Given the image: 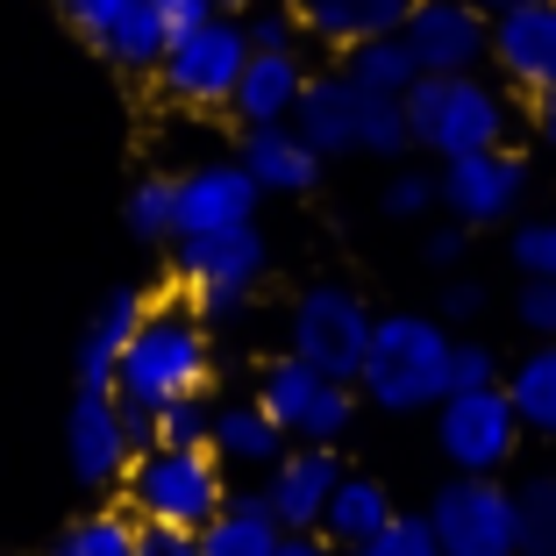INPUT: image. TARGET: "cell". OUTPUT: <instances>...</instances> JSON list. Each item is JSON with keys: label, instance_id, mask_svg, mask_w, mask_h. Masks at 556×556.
Listing matches in <instances>:
<instances>
[{"label": "cell", "instance_id": "33", "mask_svg": "<svg viewBox=\"0 0 556 556\" xmlns=\"http://www.w3.org/2000/svg\"><path fill=\"white\" fill-rule=\"evenodd\" d=\"M478 386H507V357L485 336H457V350H450V393H478Z\"/></svg>", "mask_w": 556, "mask_h": 556}, {"label": "cell", "instance_id": "19", "mask_svg": "<svg viewBox=\"0 0 556 556\" xmlns=\"http://www.w3.org/2000/svg\"><path fill=\"white\" fill-rule=\"evenodd\" d=\"M150 300L136 286H115V293L100 300L79 328V350H72V371H79V393H115V371H122V350H129L136 321H143Z\"/></svg>", "mask_w": 556, "mask_h": 556}, {"label": "cell", "instance_id": "38", "mask_svg": "<svg viewBox=\"0 0 556 556\" xmlns=\"http://www.w3.org/2000/svg\"><path fill=\"white\" fill-rule=\"evenodd\" d=\"M485 307H492V293L485 286H478V278H442V293H435V321H450V328H471V321H485Z\"/></svg>", "mask_w": 556, "mask_h": 556}, {"label": "cell", "instance_id": "7", "mask_svg": "<svg viewBox=\"0 0 556 556\" xmlns=\"http://www.w3.org/2000/svg\"><path fill=\"white\" fill-rule=\"evenodd\" d=\"M378 314L364 307L357 286H336V278H314L307 293L286 314V357H300L307 371L336 378V386H357L364 350H371Z\"/></svg>", "mask_w": 556, "mask_h": 556}, {"label": "cell", "instance_id": "41", "mask_svg": "<svg viewBox=\"0 0 556 556\" xmlns=\"http://www.w3.org/2000/svg\"><path fill=\"white\" fill-rule=\"evenodd\" d=\"M157 15H164V29L179 36V29H193V22L214 15V0H157Z\"/></svg>", "mask_w": 556, "mask_h": 556}, {"label": "cell", "instance_id": "40", "mask_svg": "<svg viewBox=\"0 0 556 556\" xmlns=\"http://www.w3.org/2000/svg\"><path fill=\"white\" fill-rule=\"evenodd\" d=\"M136 556H200V535H186V528H143Z\"/></svg>", "mask_w": 556, "mask_h": 556}, {"label": "cell", "instance_id": "35", "mask_svg": "<svg viewBox=\"0 0 556 556\" xmlns=\"http://www.w3.org/2000/svg\"><path fill=\"white\" fill-rule=\"evenodd\" d=\"M214 435V407L207 400H172L157 414V450H207Z\"/></svg>", "mask_w": 556, "mask_h": 556}, {"label": "cell", "instance_id": "45", "mask_svg": "<svg viewBox=\"0 0 556 556\" xmlns=\"http://www.w3.org/2000/svg\"><path fill=\"white\" fill-rule=\"evenodd\" d=\"M478 8H485V15H507V8H528V0H478Z\"/></svg>", "mask_w": 556, "mask_h": 556}, {"label": "cell", "instance_id": "34", "mask_svg": "<svg viewBox=\"0 0 556 556\" xmlns=\"http://www.w3.org/2000/svg\"><path fill=\"white\" fill-rule=\"evenodd\" d=\"M243 36H250V50H307V29H300V15L286 0H257L243 15Z\"/></svg>", "mask_w": 556, "mask_h": 556}, {"label": "cell", "instance_id": "4", "mask_svg": "<svg viewBox=\"0 0 556 556\" xmlns=\"http://www.w3.org/2000/svg\"><path fill=\"white\" fill-rule=\"evenodd\" d=\"M407 108V136L428 157H478V150L507 143V93L485 79V72H464V79H414V93L400 100Z\"/></svg>", "mask_w": 556, "mask_h": 556}, {"label": "cell", "instance_id": "9", "mask_svg": "<svg viewBox=\"0 0 556 556\" xmlns=\"http://www.w3.org/2000/svg\"><path fill=\"white\" fill-rule=\"evenodd\" d=\"M521 421H514L507 386H478V393H450L435 407V450L450 464V478H507V464L521 457Z\"/></svg>", "mask_w": 556, "mask_h": 556}, {"label": "cell", "instance_id": "27", "mask_svg": "<svg viewBox=\"0 0 556 556\" xmlns=\"http://www.w3.org/2000/svg\"><path fill=\"white\" fill-rule=\"evenodd\" d=\"M136 542H143V521L129 507H93L58 528L43 556H136Z\"/></svg>", "mask_w": 556, "mask_h": 556}, {"label": "cell", "instance_id": "6", "mask_svg": "<svg viewBox=\"0 0 556 556\" xmlns=\"http://www.w3.org/2000/svg\"><path fill=\"white\" fill-rule=\"evenodd\" d=\"M243 65H250V36H243V15H207L193 29H179L157 58V93L172 108H193V115H229L236 86H243Z\"/></svg>", "mask_w": 556, "mask_h": 556}, {"label": "cell", "instance_id": "8", "mask_svg": "<svg viewBox=\"0 0 556 556\" xmlns=\"http://www.w3.org/2000/svg\"><path fill=\"white\" fill-rule=\"evenodd\" d=\"M257 400L264 414H271L278 428H286V442H300V450H336V442L357 428V386H336V378L307 371L300 357H271L257 371Z\"/></svg>", "mask_w": 556, "mask_h": 556}, {"label": "cell", "instance_id": "26", "mask_svg": "<svg viewBox=\"0 0 556 556\" xmlns=\"http://www.w3.org/2000/svg\"><path fill=\"white\" fill-rule=\"evenodd\" d=\"M507 400H514L521 435L556 442V343H535L528 357L507 364Z\"/></svg>", "mask_w": 556, "mask_h": 556}, {"label": "cell", "instance_id": "21", "mask_svg": "<svg viewBox=\"0 0 556 556\" xmlns=\"http://www.w3.org/2000/svg\"><path fill=\"white\" fill-rule=\"evenodd\" d=\"M236 164L250 172V186H257L264 200H307L314 186H321V172H328V164L293 136V122H286V129H243Z\"/></svg>", "mask_w": 556, "mask_h": 556}, {"label": "cell", "instance_id": "25", "mask_svg": "<svg viewBox=\"0 0 556 556\" xmlns=\"http://www.w3.org/2000/svg\"><path fill=\"white\" fill-rule=\"evenodd\" d=\"M286 528L264 507V492H229V507L200 528V556H278Z\"/></svg>", "mask_w": 556, "mask_h": 556}, {"label": "cell", "instance_id": "37", "mask_svg": "<svg viewBox=\"0 0 556 556\" xmlns=\"http://www.w3.org/2000/svg\"><path fill=\"white\" fill-rule=\"evenodd\" d=\"M350 556H442L435 549V535H428V521L421 514H393V528H378L364 549H350Z\"/></svg>", "mask_w": 556, "mask_h": 556}, {"label": "cell", "instance_id": "20", "mask_svg": "<svg viewBox=\"0 0 556 556\" xmlns=\"http://www.w3.org/2000/svg\"><path fill=\"white\" fill-rule=\"evenodd\" d=\"M300 29H307V43L321 50H364L378 43V36H400L414 15V0H293Z\"/></svg>", "mask_w": 556, "mask_h": 556}, {"label": "cell", "instance_id": "17", "mask_svg": "<svg viewBox=\"0 0 556 556\" xmlns=\"http://www.w3.org/2000/svg\"><path fill=\"white\" fill-rule=\"evenodd\" d=\"M336 485H343V450H286V457L264 471V507L278 514V528L286 535H321V514L328 500H336Z\"/></svg>", "mask_w": 556, "mask_h": 556}, {"label": "cell", "instance_id": "43", "mask_svg": "<svg viewBox=\"0 0 556 556\" xmlns=\"http://www.w3.org/2000/svg\"><path fill=\"white\" fill-rule=\"evenodd\" d=\"M278 556H336V549H328L321 535H286V542H278Z\"/></svg>", "mask_w": 556, "mask_h": 556}, {"label": "cell", "instance_id": "31", "mask_svg": "<svg viewBox=\"0 0 556 556\" xmlns=\"http://www.w3.org/2000/svg\"><path fill=\"white\" fill-rule=\"evenodd\" d=\"M507 264L521 278H556V207L514 222V229H507Z\"/></svg>", "mask_w": 556, "mask_h": 556}, {"label": "cell", "instance_id": "36", "mask_svg": "<svg viewBox=\"0 0 556 556\" xmlns=\"http://www.w3.org/2000/svg\"><path fill=\"white\" fill-rule=\"evenodd\" d=\"M514 321L535 343H556V278H521L514 286Z\"/></svg>", "mask_w": 556, "mask_h": 556}, {"label": "cell", "instance_id": "44", "mask_svg": "<svg viewBox=\"0 0 556 556\" xmlns=\"http://www.w3.org/2000/svg\"><path fill=\"white\" fill-rule=\"evenodd\" d=\"M257 0H214V15H250Z\"/></svg>", "mask_w": 556, "mask_h": 556}, {"label": "cell", "instance_id": "14", "mask_svg": "<svg viewBox=\"0 0 556 556\" xmlns=\"http://www.w3.org/2000/svg\"><path fill=\"white\" fill-rule=\"evenodd\" d=\"M65 457H72V478L86 492H122L136 464V442H129V407L115 393H79L65 414Z\"/></svg>", "mask_w": 556, "mask_h": 556}, {"label": "cell", "instance_id": "11", "mask_svg": "<svg viewBox=\"0 0 556 556\" xmlns=\"http://www.w3.org/2000/svg\"><path fill=\"white\" fill-rule=\"evenodd\" d=\"M442 556H514V485L507 478H450L421 507Z\"/></svg>", "mask_w": 556, "mask_h": 556}, {"label": "cell", "instance_id": "42", "mask_svg": "<svg viewBox=\"0 0 556 556\" xmlns=\"http://www.w3.org/2000/svg\"><path fill=\"white\" fill-rule=\"evenodd\" d=\"M535 143L556 157V100H535Z\"/></svg>", "mask_w": 556, "mask_h": 556}, {"label": "cell", "instance_id": "3", "mask_svg": "<svg viewBox=\"0 0 556 556\" xmlns=\"http://www.w3.org/2000/svg\"><path fill=\"white\" fill-rule=\"evenodd\" d=\"M271 278L264 229H222V236H172V286L200 321H243Z\"/></svg>", "mask_w": 556, "mask_h": 556}, {"label": "cell", "instance_id": "30", "mask_svg": "<svg viewBox=\"0 0 556 556\" xmlns=\"http://www.w3.org/2000/svg\"><path fill=\"white\" fill-rule=\"evenodd\" d=\"M122 222H129L136 243H172V236H179V193H172V179H164V172L157 179H136Z\"/></svg>", "mask_w": 556, "mask_h": 556}, {"label": "cell", "instance_id": "23", "mask_svg": "<svg viewBox=\"0 0 556 556\" xmlns=\"http://www.w3.org/2000/svg\"><path fill=\"white\" fill-rule=\"evenodd\" d=\"M207 450L222 457V471H271L293 442H286V428L271 421V414L257 407V400H229V407H214V435H207Z\"/></svg>", "mask_w": 556, "mask_h": 556}, {"label": "cell", "instance_id": "16", "mask_svg": "<svg viewBox=\"0 0 556 556\" xmlns=\"http://www.w3.org/2000/svg\"><path fill=\"white\" fill-rule=\"evenodd\" d=\"M179 193V236H222V229H250L264 207V193L250 186V172L236 157H207L193 172L172 179Z\"/></svg>", "mask_w": 556, "mask_h": 556}, {"label": "cell", "instance_id": "13", "mask_svg": "<svg viewBox=\"0 0 556 556\" xmlns=\"http://www.w3.org/2000/svg\"><path fill=\"white\" fill-rule=\"evenodd\" d=\"M58 15L72 22L86 50H100L115 72H143V79L157 72L164 43H172L157 0H58Z\"/></svg>", "mask_w": 556, "mask_h": 556}, {"label": "cell", "instance_id": "5", "mask_svg": "<svg viewBox=\"0 0 556 556\" xmlns=\"http://www.w3.org/2000/svg\"><path fill=\"white\" fill-rule=\"evenodd\" d=\"M229 492L236 485H229L214 450H143L129 464V478H122V507L143 528H186V535H200L214 514L229 507Z\"/></svg>", "mask_w": 556, "mask_h": 556}, {"label": "cell", "instance_id": "1", "mask_svg": "<svg viewBox=\"0 0 556 556\" xmlns=\"http://www.w3.org/2000/svg\"><path fill=\"white\" fill-rule=\"evenodd\" d=\"M214 386V336L179 293L150 300L143 321H136L129 350H122L115 371V400L129 414H164L172 400H207Z\"/></svg>", "mask_w": 556, "mask_h": 556}, {"label": "cell", "instance_id": "15", "mask_svg": "<svg viewBox=\"0 0 556 556\" xmlns=\"http://www.w3.org/2000/svg\"><path fill=\"white\" fill-rule=\"evenodd\" d=\"M492 65L514 93L556 100V0H528L492 15Z\"/></svg>", "mask_w": 556, "mask_h": 556}, {"label": "cell", "instance_id": "22", "mask_svg": "<svg viewBox=\"0 0 556 556\" xmlns=\"http://www.w3.org/2000/svg\"><path fill=\"white\" fill-rule=\"evenodd\" d=\"M357 108H364V93L343 79V72H314L307 93H300V108H293V136L321 164L357 157Z\"/></svg>", "mask_w": 556, "mask_h": 556}, {"label": "cell", "instance_id": "12", "mask_svg": "<svg viewBox=\"0 0 556 556\" xmlns=\"http://www.w3.org/2000/svg\"><path fill=\"white\" fill-rule=\"evenodd\" d=\"M400 43L414 50L421 79H464L492 65V15L478 0H414Z\"/></svg>", "mask_w": 556, "mask_h": 556}, {"label": "cell", "instance_id": "32", "mask_svg": "<svg viewBox=\"0 0 556 556\" xmlns=\"http://www.w3.org/2000/svg\"><path fill=\"white\" fill-rule=\"evenodd\" d=\"M378 207L393 214V222H428V214H442L435 172H428V164H400L393 179H386V193H378Z\"/></svg>", "mask_w": 556, "mask_h": 556}, {"label": "cell", "instance_id": "18", "mask_svg": "<svg viewBox=\"0 0 556 556\" xmlns=\"http://www.w3.org/2000/svg\"><path fill=\"white\" fill-rule=\"evenodd\" d=\"M307 79H314L307 50H250L229 115L243 122V129H286L293 108H300V93H307Z\"/></svg>", "mask_w": 556, "mask_h": 556}, {"label": "cell", "instance_id": "39", "mask_svg": "<svg viewBox=\"0 0 556 556\" xmlns=\"http://www.w3.org/2000/svg\"><path fill=\"white\" fill-rule=\"evenodd\" d=\"M464 250H471V229H457V222H428V236H421V264H428V271L457 278Z\"/></svg>", "mask_w": 556, "mask_h": 556}, {"label": "cell", "instance_id": "29", "mask_svg": "<svg viewBox=\"0 0 556 556\" xmlns=\"http://www.w3.org/2000/svg\"><path fill=\"white\" fill-rule=\"evenodd\" d=\"M514 556H556V471L514 478Z\"/></svg>", "mask_w": 556, "mask_h": 556}, {"label": "cell", "instance_id": "10", "mask_svg": "<svg viewBox=\"0 0 556 556\" xmlns=\"http://www.w3.org/2000/svg\"><path fill=\"white\" fill-rule=\"evenodd\" d=\"M435 193H442V214L478 236V229L521 222L528 193H535V172H528V157L514 143H500V150H478V157H450L435 172Z\"/></svg>", "mask_w": 556, "mask_h": 556}, {"label": "cell", "instance_id": "28", "mask_svg": "<svg viewBox=\"0 0 556 556\" xmlns=\"http://www.w3.org/2000/svg\"><path fill=\"white\" fill-rule=\"evenodd\" d=\"M343 79L357 86V93L407 100L414 79H421V65H414V50L400 43V36H378V43H364V50H350V58H343Z\"/></svg>", "mask_w": 556, "mask_h": 556}, {"label": "cell", "instance_id": "24", "mask_svg": "<svg viewBox=\"0 0 556 556\" xmlns=\"http://www.w3.org/2000/svg\"><path fill=\"white\" fill-rule=\"evenodd\" d=\"M393 492H386V478H371V471H343V485H336V500H328V514H321V542L336 556H350V549H364V542L378 535V528H393Z\"/></svg>", "mask_w": 556, "mask_h": 556}, {"label": "cell", "instance_id": "2", "mask_svg": "<svg viewBox=\"0 0 556 556\" xmlns=\"http://www.w3.org/2000/svg\"><path fill=\"white\" fill-rule=\"evenodd\" d=\"M450 350H457V328L435 321L428 307L378 314L357 371V400L378 414H435L450 400Z\"/></svg>", "mask_w": 556, "mask_h": 556}]
</instances>
